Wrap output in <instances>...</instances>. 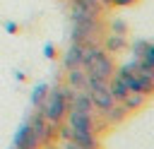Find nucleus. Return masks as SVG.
Returning a JSON list of instances; mask_svg holds the SVG:
<instances>
[{
  "mask_svg": "<svg viewBox=\"0 0 154 149\" xmlns=\"http://www.w3.org/2000/svg\"><path fill=\"white\" fill-rule=\"evenodd\" d=\"M82 67L89 77H99V79H108L111 72H113V65H111V58L101 50V48H94L87 43V50H84V60H82Z\"/></svg>",
  "mask_w": 154,
  "mask_h": 149,
  "instance_id": "f257e3e1",
  "label": "nucleus"
},
{
  "mask_svg": "<svg viewBox=\"0 0 154 149\" xmlns=\"http://www.w3.org/2000/svg\"><path fill=\"white\" fill-rule=\"evenodd\" d=\"M70 96H72V89H53V91H48L46 99L41 101V115L48 123H58L67 111Z\"/></svg>",
  "mask_w": 154,
  "mask_h": 149,
  "instance_id": "f03ea898",
  "label": "nucleus"
},
{
  "mask_svg": "<svg viewBox=\"0 0 154 149\" xmlns=\"http://www.w3.org/2000/svg\"><path fill=\"white\" fill-rule=\"evenodd\" d=\"M36 144H38V137H36L34 127H31L29 123L22 125L19 132L14 135V149H34Z\"/></svg>",
  "mask_w": 154,
  "mask_h": 149,
  "instance_id": "7ed1b4c3",
  "label": "nucleus"
},
{
  "mask_svg": "<svg viewBox=\"0 0 154 149\" xmlns=\"http://www.w3.org/2000/svg\"><path fill=\"white\" fill-rule=\"evenodd\" d=\"M84 50H87V43H77V41H72V46H70L67 53H65V65H67L70 70H72V67H82Z\"/></svg>",
  "mask_w": 154,
  "mask_h": 149,
  "instance_id": "20e7f679",
  "label": "nucleus"
},
{
  "mask_svg": "<svg viewBox=\"0 0 154 149\" xmlns=\"http://www.w3.org/2000/svg\"><path fill=\"white\" fill-rule=\"evenodd\" d=\"M67 79H70V87H75V89H84L87 87V72L82 67H72Z\"/></svg>",
  "mask_w": 154,
  "mask_h": 149,
  "instance_id": "39448f33",
  "label": "nucleus"
},
{
  "mask_svg": "<svg viewBox=\"0 0 154 149\" xmlns=\"http://www.w3.org/2000/svg\"><path fill=\"white\" fill-rule=\"evenodd\" d=\"M140 62L154 70V46H144V53H140Z\"/></svg>",
  "mask_w": 154,
  "mask_h": 149,
  "instance_id": "423d86ee",
  "label": "nucleus"
},
{
  "mask_svg": "<svg viewBox=\"0 0 154 149\" xmlns=\"http://www.w3.org/2000/svg\"><path fill=\"white\" fill-rule=\"evenodd\" d=\"M46 94H48V91H46V87H43V84H41V87H36V89H34V94H31V103H41Z\"/></svg>",
  "mask_w": 154,
  "mask_h": 149,
  "instance_id": "0eeeda50",
  "label": "nucleus"
},
{
  "mask_svg": "<svg viewBox=\"0 0 154 149\" xmlns=\"http://www.w3.org/2000/svg\"><path fill=\"white\" fill-rule=\"evenodd\" d=\"M60 149H82V147H79V144H75L72 139H65V144H63Z\"/></svg>",
  "mask_w": 154,
  "mask_h": 149,
  "instance_id": "6e6552de",
  "label": "nucleus"
},
{
  "mask_svg": "<svg viewBox=\"0 0 154 149\" xmlns=\"http://www.w3.org/2000/svg\"><path fill=\"white\" fill-rule=\"evenodd\" d=\"M113 2H116V5H128L130 0H113Z\"/></svg>",
  "mask_w": 154,
  "mask_h": 149,
  "instance_id": "1a4fd4ad",
  "label": "nucleus"
}]
</instances>
